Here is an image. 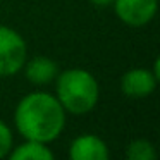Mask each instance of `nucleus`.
Masks as SVG:
<instances>
[{
    "instance_id": "obj_1",
    "label": "nucleus",
    "mask_w": 160,
    "mask_h": 160,
    "mask_svg": "<svg viewBox=\"0 0 160 160\" xmlns=\"http://www.w3.org/2000/svg\"><path fill=\"white\" fill-rule=\"evenodd\" d=\"M14 124L24 139L52 143L66 128V110L53 95L45 91L28 93L14 110Z\"/></svg>"
},
{
    "instance_id": "obj_7",
    "label": "nucleus",
    "mask_w": 160,
    "mask_h": 160,
    "mask_svg": "<svg viewBox=\"0 0 160 160\" xmlns=\"http://www.w3.org/2000/svg\"><path fill=\"white\" fill-rule=\"evenodd\" d=\"M24 74L29 83L36 84V86H43V84L52 83L57 78L59 67H57L55 60L48 59V57H35L29 62H24Z\"/></svg>"
},
{
    "instance_id": "obj_9",
    "label": "nucleus",
    "mask_w": 160,
    "mask_h": 160,
    "mask_svg": "<svg viewBox=\"0 0 160 160\" xmlns=\"http://www.w3.org/2000/svg\"><path fill=\"white\" fill-rule=\"evenodd\" d=\"M126 157L129 160H155V146L146 139H134L126 148Z\"/></svg>"
},
{
    "instance_id": "obj_2",
    "label": "nucleus",
    "mask_w": 160,
    "mask_h": 160,
    "mask_svg": "<svg viewBox=\"0 0 160 160\" xmlns=\"http://www.w3.org/2000/svg\"><path fill=\"white\" fill-rule=\"evenodd\" d=\"M55 98L66 112L83 115L97 107L100 86L90 71L67 69L55 78Z\"/></svg>"
},
{
    "instance_id": "obj_11",
    "label": "nucleus",
    "mask_w": 160,
    "mask_h": 160,
    "mask_svg": "<svg viewBox=\"0 0 160 160\" xmlns=\"http://www.w3.org/2000/svg\"><path fill=\"white\" fill-rule=\"evenodd\" d=\"M93 5H97V7H107V5H112L114 4V0H90Z\"/></svg>"
},
{
    "instance_id": "obj_8",
    "label": "nucleus",
    "mask_w": 160,
    "mask_h": 160,
    "mask_svg": "<svg viewBox=\"0 0 160 160\" xmlns=\"http://www.w3.org/2000/svg\"><path fill=\"white\" fill-rule=\"evenodd\" d=\"M9 157L12 160H52L53 153L47 146V143L26 139L24 143H21L14 150H11Z\"/></svg>"
},
{
    "instance_id": "obj_4",
    "label": "nucleus",
    "mask_w": 160,
    "mask_h": 160,
    "mask_svg": "<svg viewBox=\"0 0 160 160\" xmlns=\"http://www.w3.org/2000/svg\"><path fill=\"white\" fill-rule=\"evenodd\" d=\"M117 18L131 28L146 26L157 14L158 0H114Z\"/></svg>"
},
{
    "instance_id": "obj_10",
    "label": "nucleus",
    "mask_w": 160,
    "mask_h": 160,
    "mask_svg": "<svg viewBox=\"0 0 160 160\" xmlns=\"http://www.w3.org/2000/svg\"><path fill=\"white\" fill-rule=\"evenodd\" d=\"M12 150V131L2 119H0V158L9 155Z\"/></svg>"
},
{
    "instance_id": "obj_6",
    "label": "nucleus",
    "mask_w": 160,
    "mask_h": 160,
    "mask_svg": "<svg viewBox=\"0 0 160 160\" xmlns=\"http://www.w3.org/2000/svg\"><path fill=\"white\" fill-rule=\"evenodd\" d=\"M71 160H107L108 146L100 136L83 134L72 139L69 146Z\"/></svg>"
},
{
    "instance_id": "obj_3",
    "label": "nucleus",
    "mask_w": 160,
    "mask_h": 160,
    "mask_svg": "<svg viewBox=\"0 0 160 160\" xmlns=\"http://www.w3.org/2000/svg\"><path fill=\"white\" fill-rule=\"evenodd\" d=\"M26 42L16 29L0 26V76H14L24 67Z\"/></svg>"
},
{
    "instance_id": "obj_5",
    "label": "nucleus",
    "mask_w": 160,
    "mask_h": 160,
    "mask_svg": "<svg viewBox=\"0 0 160 160\" xmlns=\"http://www.w3.org/2000/svg\"><path fill=\"white\" fill-rule=\"evenodd\" d=\"M157 83L158 78L152 71L136 67V69H129L121 78V90L129 98H145L155 91Z\"/></svg>"
}]
</instances>
